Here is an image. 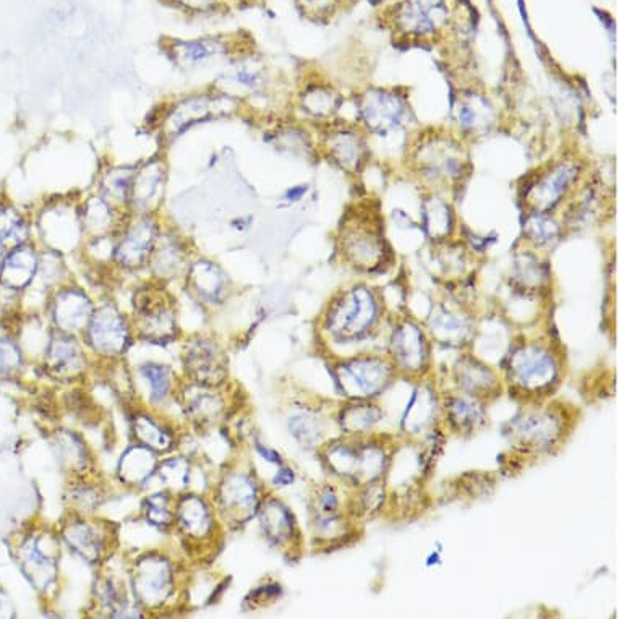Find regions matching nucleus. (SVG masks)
Wrapping results in <instances>:
<instances>
[{"mask_svg": "<svg viewBox=\"0 0 619 619\" xmlns=\"http://www.w3.org/2000/svg\"><path fill=\"white\" fill-rule=\"evenodd\" d=\"M130 590L146 616L166 615L185 603L188 574L163 550L141 551L127 561Z\"/></svg>", "mask_w": 619, "mask_h": 619, "instance_id": "nucleus-1", "label": "nucleus"}, {"mask_svg": "<svg viewBox=\"0 0 619 619\" xmlns=\"http://www.w3.org/2000/svg\"><path fill=\"white\" fill-rule=\"evenodd\" d=\"M244 109L239 99L206 86L169 99L156 116L154 129L164 141H174L200 125L231 119Z\"/></svg>", "mask_w": 619, "mask_h": 619, "instance_id": "nucleus-2", "label": "nucleus"}, {"mask_svg": "<svg viewBox=\"0 0 619 619\" xmlns=\"http://www.w3.org/2000/svg\"><path fill=\"white\" fill-rule=\"evenodd\" d=\"M383 305L376 292L355 284L339 292L323 312L321 331L328 341L347 346L370 338L378 328Z\"/></svg>", "mask_w": 619, "mask_h": 619, "instance_id": "nucleus-3", "label": "nucleus"}, {"mask_svg": "<svg viewBox=\"0 0 619 619\" xmlns=\"http://www.w3.org/2000/svg\"><path fill=\"white\" fill-rule=\"evenodd\" d=\"M129 315L135 341L167 346L184 336L179 300L172 294L171 287L151 279L146 278L133 291Z\"/></svg>", "mask_w": 619, "mask_h": 619, "instance_id": "nucleus-4", "label": "nucleus"}, {"mask_svg": "<svg viewBox=\"0 0 619 619\" xmlns=\"http://www.w3.org/2000/svg\"><path fill=\"white\" fill-rule=\"evenodd\" d=\"M221 521L210 495L188 490L176 496L174 534L179 537L187 558L193 563L208 564L221 547Z\"/></svg>", "mask_w": 619, "mask_h": 619, "instance_id": "nucleus-5", "label": "nucleus"}, {"mask_svg": "<svg viewBox=\"0 0 619 619\" xmlns=\"http://www.w3.org/2000/svg\"><path fill=\"white\" fill-rule=\"evenodd\" d=\"M560 352L543 341L517 344L504 360V380L527 398H545L561 380Z\"/></svg>", "mask_w": 619, "mask_h": 619, "instance_id": "nucleus-6", "label": "nucleus"}, {"mask_svg": "<svg viewBox=\"0 0 619 619\" xmlns=\"http://www.w3.org/2000/svg\"><path fill=\"white\" fill-rule=\"evenodd\" d=\"M321 457L326 467L342 482L360 488L380 482L391 462L385 446L368 435L347 436L346 440L325 443Z\"/></svg>", "mask_w": 619, "mask_h": 619, "instance_id": "nucleus-7", "label": "nucleus"}, {"mask_svg": "<svg viewBox=\"0 0 619 619\" xmlns=\"http://www.w3.org/2000/svg\"><path fill=\"white\" fill-rule=\"evenodd\" d=\"M222 467L208 495L224 529H239L257 516L266 495L263 482L253 470L235 466L234 462Z\"/></svg>", "mask_w": 619, "mask_h": 619, "instance_id": "nucleus-8", "label": "nucleus"}, {"mask_svg": "<svg viewBox=\"0 0 619 619\" xmlns=\"http://www.w3.org/2000/svg\"><path fill=\"white\" fill-rule=\"evenodd\" d=\"M33 226L39 248L54 250L64 257L78 255L85 244L80 219V195L47 198L33 213Z\"/></svg>", "mask_w": 619, "mask_h": 619, "instance_id": "nucleus-9", "label": "nucleus"}, {"mask_svg": "<svg viewBox=\"0 0 619 619\" xmlns=\"http://www.w3.org/2000/svg\"><path fill=\"white\" fill-rule=\"evenodd\" d=\"M80 338L94 363L125 359L135 342L129 312L109 297L96 300L93 315Z\"/></svg>", "mask_w": 619, "mask_h": 619, "instance_id": "nucleus-10", "label": "nucleus"}, {"mask_svg": "<svg viewBox=\"0 0 619 619\" xmlns=\"http://www.w3.org/2000/svg\"><path fill=\"white\" fill-rule=\"evenodd\" d=\"M59 537L75 558L96 569L119 550L117 527L98 514L83 516L67 511L60 524Z\"/></svg>", "mask_w": 619, "mask_h": 619, "instance_id": "nucleus-11", "label": "nucleus"}, {"mask_svg": "<svg viewBox=\"0 0 619 619\" xmlns=\"http://www.w3.org/2000/svg\"><path fill=\"white\" fill-rule=\"evenodd\" d=\"M164 224L163 214H129L114 237L111 258L114 273L125 276L145 273Z\"/></svg>", "mask_w": 619, "mask_h": 619, "instance_id": "nucleus-12", "label": "nucleus"}, {"mask_svg": "<svg viewBox=\"0 0 619 619\" xmlns=\"http://www.w3.org/2000/svg\"><path fill=\"white\" fill-rule=\"evenodd\" d=\"M224 386L198 385L180 380L176 393V406L187 427L197 435L216 432L231 414V398Z\"/></svg>", "mask_w": 619, "mask_h": 619, "instance_id": "nucleus-13", "label": "nucleus"}, {"mask_svg": "<svg viewBox=\"0 0 619 619\" xmlns=\"http://www.w3.org/2000/svg\"><path fill=\"white\" fill-rule=\"evenodd\" d=\"M398 375L389 357L376 354H359L338 360L334 376L339 388L351 401H372L393 383Z\"/></svg>", "mask_w": 619, "mask_h": 619, "instance_id": "nucleus-14", "label": "nucleus"}, {"mask_svg": "<svg viewBox=\"0 0 619 619\" xmlns=\"http://www.w3.org/2000/svg\"><path fill=\"white\" fill-rule=\"evenodd\" d=\"M415 171L430 185H453L466 177L464 146L444 133L427 135L414 148Z\"/></svg>", "mask_w": 619, "mask_h": 619, "instance_id": "nucleus-15", "label": "nucleus"}, {"mask_svg": "<svg viewBox=\"0 0 619 619\" xmlns=\"http://www.w3.org/2000/svg\"><path fill=\"white\" fill-rule=\"evenodd\" d=\"M182 378L198 385L224 386L229 381V359L221 341L208 333L180 339Z\"/></svg>", "mask_w": 619, "mask_h": 619, "instance_id": "nucleus-16", "label": "nucleus"}, {"mask_svg": "<svg viewBox=\"0 0 619 619\" xmlns=\"http://www.w3.org/2000/svg\"><path fill=\"white\" fill-rule=\"evenodd\" d=\"M566 432V420L558 410L537 404L511 420L506 430L517 448L532 454L550 453Z\"/></svg>", "mask_w": 619, "mask_h": 619, "instance_id": "nucleus-17", "label": "nucleus"}, {"mask_svg": "<svg viewBox=\"0 0 619 619\" xmlns=\"http://www.w3.org/2000/svg\"><path fill=\"white\" fill-rule=\"evenodd\" d=\"M180 284L187 299L206 313L224 307L234 295V282L221 263L198 253L190 261Z\"/></svg>", "mask_w": 619, "mask_h": 619, "instance_id": "nucleus-18", "label": "nucleus"}, {"mask_svg": "<svg viewBox=\"0 0 619 619\" xmlns=\"http://www.w3.org/2000/svg\"><path fill=\"white\" fill-rule=\"evenodd\" d=\"M96 300L85 286L70 279L47 297L44 305L47 325L57 333L80 338L93 315Z\"/></svg>", "mask_w": 619, "mask_h": 619, "instance_id": "nucleus-19", "label": "nucleus"}, {"mask_svg": "<svg viewBox=\"0 0 619 619\" xmlns=\"http://www.w3.org/2000/svg\"><path fill=\"white\" fill-rule=\"evenodd\" d=\"M90 610L104 618H143L146 616L130 590L127 561L120 571L111 568V560L99 566L91 587Z\"/></svg>", "mask_w": 619, "mask_h": 619, "instance_id": "nucleus-20", "label": "nucleus"}, {"mask_svg": "<svg viewBox=\"0 0 619 619\" xmlns=\"http://www.w3.org/2000/svg\"><path fill=\"white\" fill-rule=\"evenodd\" d=\"M195 255L197 250L192 240L177 227L172 226L171 222L166 221L145 273H148V279L151 281L171 287L172 284L182 282L188 265Z\"/></svg>", "mask_w": 619, "mask_h": 619, "instance_id": "nucleus-21", "label": "nucleus"}, {"mask_svg": "<svg viewBox=\"0 0 619 619\" xmlns=\"http://www.w3.org/2000/svg\"><path fill=\"white\" fill-rule=\"evenodd\" d=\"M167 59L180 72L193 73L226 65L239 56L231 39L221 35L200 36L192 39H171L166 44Z\"/></svg>", "mask_w": 619, "mask_h": 619, "instance_id": "nucleus-22", "label": "nucleus"}, {"mask_svg": "<svg viewBox=\"0 0 619 619\" xmlns=\"http://www.w3.org/2000/svg\"><path fill=\"white\" fill-rule=\"evenodd\" d=\"M43 355L47 375L64 385H77L85 380L94 363L82 338L57 331H51Z\"/></svg>", "mask_w": 619, "mask_h": 619, "instance_id": "nucleus-23", "label": "nucleus"}, {"mask_svg": "<svg viewBox=\"0 0 619 619\" xmlns=\"http://www.w3.org/2000/svg\"><path fill=\"white\" fill-rule=\"evenodd\" d=\"M167 188H169V164L163 154H154L150 158L143 159L135 167L127 211L133 216L163 213Z\"/></svg>", "mask_w": 619, "mask_h": 619, "instance_id": "nucleus-24", "label": "nucleus"}, {"mask_svg": "<svg viewBox=\"0 0 619 619\" xmlns=\"http://www.w3.org/2000/svg\"><path fill=\"white\" fill-rule=\"evenodd\" d=\"M581 172V163L573 158L561 159L547 167L527 190L526 200L532 213L550 214L556 210L573 192Z\"/></svg>", "mask_w": 619, "mask_h": 619, "instance_id": "nucleus-25", "label": "nucleus"}, {"mask_svg": "<svg viewBox=\"0 0 619 619\" xmlns=\"http://www.w3.org/2000/svg\"><path fill=\"white\" fill-rule=\"evenodd\" d=\"M129 407V430L133 443L151 449L159 457L176 453L180 432L169 415L141 406L140 402H132Z\"/></svg>", "mask_w": 619, "mask_h": 619, "instance_id": "nucleus-26", "label": "nucleus"}, {"mask_svg": "<svg viewBox=\"0 0 619 619\" xmlns=\"http://www.w3.org/2000/svg\"><path fill=\"white\" fill-rule=\"evenodd\" d=\"M132 373L137 402L141 406L163 412L169 404H176L182 375L174 370L171 363L146 360L132 368Z\"/></svg>", "mask_w": 619, "mask_h": 619, "instance_id": "nucleus-27", "label": "nucleus"}, {"mask_svg": "<svg viewBox=\"0 0 619 619\" xmlns=\"http://www.w3.org/2000/svg\"><path fill=\"white\" fill-rule=\"evenodd\" d=\"M342 255L355 268L373 271L386 260V244L383 235L376 229L375 222L365 219L349 221L339 235Z\"/></svg>", "mask_w": 619, "mask_h": 619, "instance_id": "nucleus-28", "label": "nucleus"}, {"mask_svg": "<svg viewBox=\"0 0 619 619\" xmlns=\"http://www.w3.org/2000/svg\"><path fill=\"white\" fill-rule=\"evenodd\" d=\"M268 80L266 65L245 52L229 60L226 65H222L211 86L229 94L232 98L239 99L245 106L248 99L265 93Z\"/></svg>", "mask_w": 619, "mask_h": 619, "instance_id": "nucleus-29", "label": "nucleus"}, {"mask_svg": "<svg viewBox=\"0 0 619 619\" xmlns=\"http://www.w3.org/2000/svg\"><path fill=\"white\" fill-rule=\"evenodd\" d=\"M62 540L59 532H38L28 538L23 548V566L33 585L41 592H51L59 579Z\"/></svg>", "mask_w": 619, "mask_h": 619, "instance_id": "nucleus-30", "label": "nucleus"}, {"mask_svg": "<svg viewBox=\"0 0 619 619\" xmlns=\"http://www.w3.org/2000/svg\"><path fill=\"white\" fill-rule=\"evenodd\" d=\"M389 360L396 372L406 376L422 375L430 362V341L414 321H401L389 338Z\"/></svg>", "mask_w": 619, "mask_h": 619, "instance_id": "nucleus-31", "label": "nucleus"}, {"mask_svg": "<svg viewBox=\"0 0 619 619\" xmlns=\"http://www.w3.org/2000/svg\"><path fill=\"white\" fill-rule=\"evenodd\" d=\"M261 534L271 547L278 550L291 551L300 543V529L295 516L287 504L279 498L266 493L261 500L257 513Z\"/></svg>", "mask_w": 619, "mask_h": 619, "instance_id": "nucleus-32", "label": "nucleus"}, {"mask_svg": "<svg viewBox=\"0 0 619 619\" xmlns=\"http://www.w3.org/2000/svg\"><path fill=\"white\" fill-rule=\"evenodd\" d=\"M406 101L401 94L388 90H373L363 94L360 116L370 132L388 135L406 120Z\"/></svg>", "mask_w": 619, "mask_h": 619, "instance_id": "nucleus-33", "label": "nucleus"}, {"mask_svg": "<svg viewBox=\"0 0 619 619\" xmlns=\"http://www.w3.org/2000/svg\"><path fill=\"white\" fill-rule=\"evenodd\" d=\"M127 216V211L112 205L96 190L80 195V219L85 240L116 237Z\"/></svg>", "mask_w": 619, "mask_h": 619, "instance_id": "nucleus-34", "label": "nucleus"}, {"mask_svg": "<svg viewBox=\"0 0 619 619\" xmlns=\"http://www.w3.org/2000/svg\"><path fill=\"white\" fill-rule=\"evenodd\" d=\"M321 148L326 158L334 161L342 171H360L367 158V145L363 133L347 125L328 127L321 135Z\"/></svg>", "mask_w": 619, "mask_h": 619, "instance_id": "nucleus-35", "label": "nucleus"}, {"mask_svg": "<svg viewBox=\"0 0 619 619\" xmlns=\"http://www.w3.org/2000/svg\"><path fill=\"white\" fill-rule=\"evenodd\" d=\"M57 461L69 479L98 474L96 457L90 444L72 428H59L54 433Z\"/></svg>", "mask_w": 619, "mask_h": 619, "instance_id": "nucleus-36", "label": "nucleus"}, {"mask_svg": "<svg viewBox=\"0 0 619 619\" xmlns=\"http://www.w3.org/2000/svg\"><path fill=\"white\" fill-rule=\"evenodd\" d=\"M39 253L41 248L36 242L9 248L0 266V287L13 294L28 291L38 276Z\"/></svg>", "mask_w": 619, "mask_h": 619, "instance_id": "nucleus-37", "label": "nucleus"}, {"mask_svg": "<svg viewBox=\"0 0 619 619\" xmlns=\"http://www.w3.org/2000/svg\"><path fill=\"white\" fill-rule=\"evenodd\" d=\"M159 459L161 457L154 451L132 441L117 461V482L130 491L145 490L156 479Z\"/></svg>", "mask_w": 619, "mask_h": 619, "instance_id": "nucleus-38", "label": "nucleus"}, {"mask_svg": "<svg viewBox=\"0 0 619 619\" xmlns=\"http://www.w3.org/2000/svg\"><path fill=\"white\" fill-rule=\"evenodd\" d=\"M341 96L325 80L305 83L295 96V107L300 114L315 124H329L341 109Z\"/></svg>", "mask_w": 619, "mask_h": 619, "instance_id": "nucleus-39", "label": "nucleus"}, {"mask_svg": "<svg viewBox=\"0 0 619 619\" xmlns=\"http://www.w3.org/2000/svg\"><path fill=\"white\" fill-rule=\"evenodd\" d=\"M446 18L443 0H406L398 12V25L409 35H430Z\"/></svg>", "mask_w": 619, "mask_h": 619, "instance_id": "nucleus-40", "label": "nucleus"}, {"mask_svg": "<svg viewBox=\"0 0 619 619\" xmlns=\"http://www.w3.org/2000/svg\"><path fill=\"white\" fill-rule=\"evenodd\" d=\"M454 380H456L457 391L482 399V401L487 396L500 393V380L496 373L488 365L472 357H464L457 362L454 368Z\"/></svg>", "mask_w": 619, "mask_h": 619, "instance_id": "nucleus-41", "label": "nucleus"}, {"mask_svg": "<svg viewBox=\"0 0 619 619\" xmlns=\"http://www.w3.org/2000/svg\"><path fill=\"white\" fill-rule=\"evenodd\" d=\"M107 488L104 480L99 479V475H88V477H78L69 479L65 488V504L67 511L83 514V516H94L99 509L103 508L107 500Z\"/></svg>", "mask_w": 619, "mask_h": 619, "instance_id": "nucleus-42", "label": "nucleus"}, {"mask_svg": "<svg viewBox=\"0 0 619 619\" xmlns=\"http://www.w3.org/2000/svg\"><path fill=\"white\" fill-rule=\"evenodd\" d=\"M443 412L446 414L449 425L453 430L462 433L477 432L483 427L487 419L485 404L482 399L474 398L469 394L459 391V394H451L444 398Z\"/></svg>", "mask_w": 619, "mask_h": 619, "instance_id": "nucleus-43", "label": "nucleus"}, {"mask_svg": "<svg viewBox=\"0 0 619 619\" xmlns=\"http://www.w3.org/2000/svg\"><path fill=\"white\" fill-rule=\"evenodd\" d=\"M443 414V406L440 399L436 398L433 389L420 386L414 389V393L407 402L404 417L401 420V430L410 433H420L432 427L436 420Z\"/></svg>", "mask_w": 619, "mask_h": 619, "instance_id": "nucleus-44", "label": "nucleus"}, {"mask_svg": "<svg viewBox=\"0 0 619 619\" xmlns=\"http://www.w3.org/2000/svg\"><path fill=\"white\" fill-rule=\"evenodd\" d=\"M35 242L33 213L10 200H0V244L9 248Z\"/></svg>", "mask_w": 619, "mask_h": 619, "instance_id": "nucleus-45", "label": "nucleus"}, {"mask_svg": "<svg viewBox=\"0 0 619 619\" xmlns=\"http://www.w3.org/2000/svg\"><path fill=\"white\" fill-rule=\"evenodd\" d=\"M135 167L137 164H106L99 171L94 190L101 193L106 200L111 201L112 205L127 211Z\"/></svg>", "mask_w": 619, "mask_h": 619, "instance_id": "nucleus-46", "label": "nucleus"}, {"mask_svg": "<svg viewBox=\"0 0 619 619\" xmlns=\"http://www.w3.org/2000/svg\"><path fill=\"white\" fill-rule=\"evenodd\" d=\"M141 521L159 534H172L176 519V495L161 490L146 493L140 503Z\"/></svg>", "mask_w": 619, "mask_h": 619, "instance_id": "nucleus-47", "label": "nucleus"}, {"mask_svg": "<svg viewBox=\"0 0 619 619\" xmlns=\"http://www.w3.org/2000/svg\"><path fill=\"white\" fill-rule=\"evenodd\" d=\"M190 457L182 453L167 454L159 459L156 479L163 485L164 490L171 491L172 495H180L184 491L193 490V472L195 464Z\"/></svg>", "mask_w": 619, "mask_h": 619, "instance_id": "nucleus-48", "label": "nucleus"}, {"mask_svg": "<svg viewBox=\"0 0 619 619\" xmlns=\"http://www.w3.org/2000/svg\"><path fill=\"white\" fill-rule=\"evenodd\" d=\"M493 116V106L480 93H467L456 106L457 125L467 133L487 132L493 124Z\"/></svg>", "mask_w": 619, "mask_h": 619, "instance_id": "nucleus-49", "label": "nucleus"}, {"mask_svg": "<svg viewBox=\"0 0 619 619\" xmlns=\"http://www.w3.org/2000/svg\"><path fill=\"white\" fill-rule=\"evenodd\" d=\"M383 419V410L372 401H351L339 412L338 423L346 436H363Z\"/></svg>", "mask_w": 619, "mask_h": 619, "instance_id": "nucleus-50", "label": "nucleus"}, {"mask_svg": "<svg viewBox=\"0 0 619 619\" xmlns=\"http://www.w3.org/2000/svg\"><path fill=\"white\" fill-rule=\"evenodd\" d=\"M425 224L428 234L435 240L448 239L454 231L453 210L438 195H432L425 203Z\"/></svg>", "mask_w": 619, "mask_h": 619, "instance_id": "nucleus-51", "label": "nucleus"}, {"mask_svg": "<svg viewBox=\"0 0 619 619\" xmlns=\"http://www.w3.org/2000/svg\"><path fill=\"white\" fill-rule=\"evenodd\" d=\"M433 334L440 336L443 341H459L461 334H467V320L462 318L459 313L451 312L441 308L440 312L435 313L432 323Z\"/></svg>", "mask_w": 619, "mask_h": 619, "instance_id": "nucleus-52", "label": "nucleus"}, {"mask_svg": "<svg viewBox=\"0 0 619 619\" xmlns=\"http://www.w3.org/2000/svg\"><path fill=\"white\" fill-rule=\"evenodd\" d=\"M560 227L556 224L555 219H551L548 213H534L527 224V234L530 235V240L538 247L550 245L553 240L558 239Z\"/></svg>", "mask_w": 619, "mask_h": 619, "instance_id": "nucleus-53", "label": "nucleus"}, {"mask_svg": "<svg viewBox=\"0 0 619 619\" xmlns=\"http://www.w3.org/2000/svg\"><path fill=\"white\" fill-rule=\"evenodd\" d=\"M22 367V352L12 338H0V373H13Z\"/></svg>", "mask_w": 619, "mask_h": 619, "instance_id": "nucleus-54", "label": "nucleus"}, {"mask_svg": "<svg viewBox=\"0 0 619 619\" xmlns=\"http://www.w3.org/2000/svg\"><path fill=\"white\" fill-rule=\"evenodd\" d=\"M339 0H299V7L308 17L325 18L336 10Z\"/></svg>", "mask_w": 619, "mask_h": 619, "instance_id": "nucleus-55", "label": "nucleus"}, {"mask_svg": "<svg viewBox=\"0 0 619 619\" xmlns=\"http://www.w3.org/2000/svg\"><path fill=\"white\" fill-rule=\"evenodd\" d=\"M171 4L188 13H208L218 9L222 0H169Z\"/></svg>", "mask_w": 619, "mask_h": 619, "instance_id": "nucleus-56", "label": "nucleus"}, {"mask_svg": "<svg viewBox=\"0 0 619 619\" xmlns=\"http://www.w3.org/2000/svg\"><path fill=\"white\" fill-rule=\"evenodd\" d=\"M307 190V185H294V187L287 188L284 195H282V200L289 203V205H295V203L304 200Z\"/></svg>", "mask_w": 619, "mask_h": 619, "instance_id": "nucleus-57", "label": "nucleus"}, {"mask_svg": "<svg viewBox=\"0 0 619 619\" xmlns=\"http://www.w3.org/2000/svg\"><path fill=\"white\" fill-rule=\"evenodd\" d=\"M5 255H7V248L4 245L0 244V266L4 263Z\"/></svg>", "mask_w": 619, "mask_h": 619, "instance_id": "nucleus-58", "label": "nucleus"}]
</instances>
